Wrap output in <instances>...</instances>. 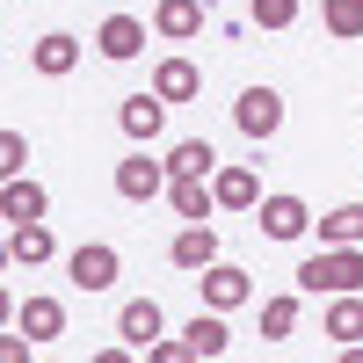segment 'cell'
Listing matches in <instances>:
<instances>
[{"label":"cell","mask_w":363,"mask_h":363,"mask_svg":"<svg viewBox=\"0 0 363 363\" xmlns=\"http://www.w3.org/2000/svg\"><path fill=\"white\" fill-rule=\"evenodd\" d=\"M233 124H240V138H277L284 131V95H277V87H247V95H240L233 102Z\"/></svg>","instance_id":"2"},{"label":"cell","mask_w":363,"mask_h":363,"mask_svg":"<svg viewBox=\"0 0 363 363\" xmlns=\"http://www.w3.org/2000/svg\"><path fill=\"white\" fill-rule=\"evenodd\" d=\"M167 203H174V218H196V225H203L211 211H218V189H211L203 174H174V182H167Z\"/></svg>","instance_id":"13"},{"label":"cell","mask_w":363,"mask_h":363,"mask_svg":"<svg viewBox=\"0 0 363 363\" xmlns=\"http://www.w3.org/2000/svg\"><path fill=\"white\" fill-rule=\"evenodd\" d=\"M320 29L327 37H363V0H320Z\"/></svg>","instance_id":"23"},{"label":"cell","mask_w":363,"mask_h":363,"mask_svg":"<svg viewBox=\"0 0 363 363\" xmlns=\"http://www.w3.org/2000/svg\"><path fill=\"white\" fill-rule=\"evenodd\" d=\"M0 211H8V218H44V211H51V196L37 189V182L8 174V189H0Z\"/></svg>","instance_id":"22"},{"label":"cell","mask_w":363,"mask_h":363,"mask_svg":"<svg viewBox=\"0 0 363 363\" xmlns=\"http://www.w3.org/2000/svg\"><path fill=\"white\" fill-rule=\"evenodd\" d=\"M211 189H218V211H255V203H262L255 167H218V174H211Z\"/></svg>","instance_id":"18"},{"label":"cell","mask_w":363,"mask_h":363,"mask_svg":"<svg viewBox=\"0 0 363 363\" xmlns=\"http://www.w3.org/2000/svg\"><path fill=\"white\" fill-rule=\"evenodd\" d=\"M116 269H124V255H116L109 240H87V247H73V255H66L73 291H109V284H116Z\"/></svg>","instance_id":"3"},{"label":"cell","mask_w":363,"mask_h":363,"mask_svg":"<svg viewBox=\"0 0 363 363\" xmlns=\"http://www.w3.org/2000/svg\"><path fill=\"white\" fill-rule=\"evenodd\" d=\"M116 124H124L131 145H153V138L167 131V102H160V95H131L124 109H116Z\"/></svg>","instance_id":"9"},{"label":"cell","mask_w":363,"mask_h":363,"mask_svg":"<svg viewBox=\"0 0 363 363\" xmlns=\"http://www.w3.org/2000/svg\"><path fill=\"white\" fill-rule=\"evenodd\" d=\"M153 95L160 102H196L203 95V73L189 66V58H160V66H153Z\"/></svg>","instance_id":"14"},{"label":"cell","mask_w":363,"mask_h":363,"mask_svg":"<svg viewBox=\"0 0 363 363\" xmlns=\"http://www.w3.org/2000/svg\"><path fill=\"white\" fill-rule=\"evenodd\" d=\"M320 247H363V203H335L320 218Z\"/></svg>","instance_id":"20"},{"label":"cell","mask_w":363,"mask_h":363,"mask_svg":"<svg viewBox=\"0 0 363 363\" xmlns=\"http://www.w3.org/2000/svg\"><path fill=\"white\" fill-rule=\"evenodd\" d=\"M116 335H124V349H153L160 342V306L153 298H131V306L116 313Z\"/></svg>","instance_id":"17"},{"label":"cell","mask_w":363,"mask_h":363,"mask_svg":"<svg viewBox=\"0 0 363 363\" xmlns=\"http://www.w3.org/2000/svg\"><path fill=\"white\" fill-rule=\"evenodd\" d=\"M29 167V138L22 131H0V174H22Z\"/></svg>","instance_id":"26"},{"label":"cell","mask_w":363,"mask_h":363,"mask_svg":"<svg viewBox=\"0 0 363 363\" xmlns=\"http://www.w3.org/2000/svg\"><path fill=\"white\" fill-rule=\"evenodd\" d=\"M29 66H37L44 80H66V73L80 66V37H66V29H51V37H37V44H29Z\"/></svg>","instance_id":"11"},{"label":"cell","mask_w":363,"mask_h":363,"mask_svg":"<svg viewBox=\"0 0 363 363\" xmlns=\"http://www.w3.org/2000/svg\"><path fill=\"white\" fill-rule=\"evenodd\" d=\"M298 291L306 298H335V291H363V247H320L298 262Z\"/></svg>","instance_id":"1"},{"label":"cell","mask_w":363,"mask_h":363,"mask_svg":"<svg viewBox=\"0 0 363 363\" xmlns=\"http://www.w3.org/2000/svg\"><path fill=\"white\" fill-rule=\"evenodd\" d=\"M255 225H262L269 240H306L313 211H306V196H262V203H255Z\"/></svg>","instance_id":"6"},{"label":"cell","mask_w":363,"mask_h":363,"mask_svg":"<svg viewBox=\"0 0 363 363\" xmlns=\"http://www.w3.org/2000/svg\"><path fill=\"white\" fill-rule=\"evenodd\" d=\"M247 15H255L262 29H291V22H298V0H247Z\"/></svg>","instance_id":"25"},{"label":"cell","mask_w":363,"mask_h":363,"mask_svg":"<svg viewBox=\"0 0 363 363\" xmlns=\"http://www.w3.org/2000/svg\"><path fill=\"white\" fill-rule=\"evenodd\" d=\"M153 29H160L167 44H189L196 29H203V8H196V0H160V8H153Z\"/></svg>","instance_id":"19"},{"label":"cell","mask_w":363,"mask_h":363,"mask_svg":"<svg viewBox=\"0 0 363 363\" xmlns=\"http://www.w3.org/2000/svg\"><path fill=\"white\" fill-rule=\"evenodd\" d=\"M298 335V298H269L262 306V342H291Z\"/></svg>","instance_id":"24"},{"label":"cell","mask_w":363,"mask_h":363,"mask_svg":"<svg viewBox=\"0 0 363 363\" xmlns=\"http://www.w3.org/2000/svg\"><path fill=\"white\" fill-rule=\"evenodd\" d=\"M182 342H189V356H196V363H211V356H225V349H233V327H225V313H218V306H203L189 327H182Z\"/></svg>","instance_id":"10"},{"label":"cell","mask_w":363,"mask_h":363,"mask_svg":"<svg viewBox=\"0 0 363 363\" xmlns=\"http://www.w3.org/2000/svg\"><path fill=\"white\" fill-rule=\"evenodd\" d=\"M320 335L327 342H363V291H335V306H327V320H320Z\"/></svg>","instance_id":"15"},{"label":"cell","mask_w":363,"mask_h":363,"mask_svg":"<svg viewBox=\"0 0 363 363\" xmlns=\"http://www.w3.org/2000/svg\"><path fill=\"white\" fill-rule=\"evenodd\" d=\"M116 196L124 203H153V196H167V160H145V145L131 160H116Z\"/></svg>","instance_id":"4"},{"label":"cell","mask_w":363,"mask_h":363,"mask_svg":"<svg viewBox=\"0 0 363 363\" xmlns=\"http://www.w3.org/2000/svg\"><path fill=\"white\" fill-rule=\"evenodd\" d=\"M196 291H203V306H218V313H233V306H247V298H255L247 269H233V262H211L203 277H196Z\"/></svg>","instance_id":"7"},{"label":"cell","mask_w":363,"mask_h":363,"mask_svg":"<svg viewBox=\"0 0 363 363\" xmlns=\"http://www.w3.org/2000/svg\"><path fill=\"white\" fill-rule=\"evenodd\" d=\"M95 51L116 58V66H131V58L145 51V22H138V15H109V22L95 29Z\"/></svg>","instance_id":"8"},{"label":"cell","mask_w":363,"mask_h":363,"mask_svg":"<svg viewBox=\"0 0 363 363\" xmlns=\"http://www.w3.org/2000/svg\"><path fill=\"white\" fill-rule=\"evenodd\" d=\"M167 262L182 269V277H203V269L218 262V233H211V218H203V225H196V218L182 225V233L167 240Z\"/></svg>","instance_id":"5"},{"label":"cell","mask_w":363,"mask_h":363,"mask_svg":"<svg viewBox=\"0 0 363 363\" xmlns=\"http://www.w3.org/2000/svg\"><path fill=\"white\" fill-rule=\"evenodd\" d=\"M58 255V240H51V225L44 218H15V233H8V262H22V269H37V262H51Z\"/></svg>","instance_id":"12"},{"label":"cell","mask_w":363,"mask_h":363,"mask_svg":"<svg viewBox=\"0 0 363 363\" xmlns=\"http://www.w3.org/2000/svg\"><path fill=\"white\" fill-rule=\"evenodd\" d=\"M15 327L29 342H58L66 335V306H58V298H29V306H15Z\"/></svg>","instance_id":"16"},{"label":"cell","mask_w":363,"mask_h":363,"mask_svg":"<svg viewBox=\"0 0 363 363\" xmlns=\"http://www.w3.org/2000/svg\"><path fill=\"white\" fill-rule=\"evenodd\" d=\"M174 174H203V182L218 174V153H211V138H182L174 153H167V182H174Z\"/></svg>","instance_id":"21"}]
</instances>
